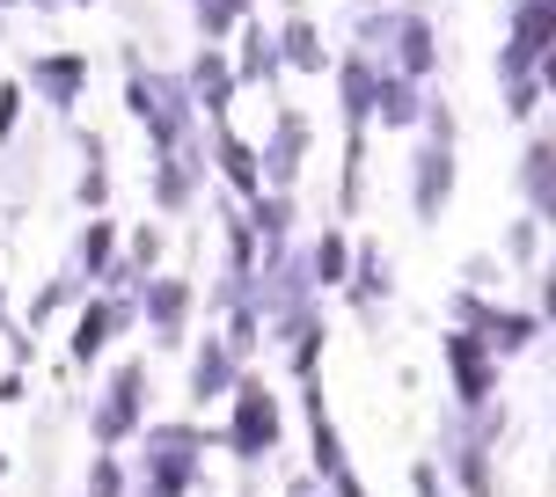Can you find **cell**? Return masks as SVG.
<instances>
[{"mask_svg":"<svg viewBox=\"0 0 556 497\" xmlns=\"http://www.w3.org/2000/svg\"><path fill=\"white\" fill-rule=\"evenodd\" d=\"M534 197H542V213H556V146L534 154Z\"/></svg>","mask_w":556,"mask_h":497,"instance_id":"1","label":"cell"}]
</instances>
